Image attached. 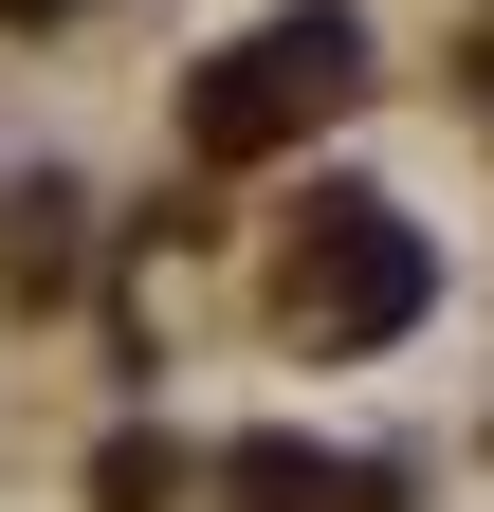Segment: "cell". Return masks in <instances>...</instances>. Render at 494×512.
Returning <instances> with one entry per match:
<instances>
[{
	"label": "cell",
	"mask_w": 494,
	"mask_h": 512,
	"mask_svg": "<svg viewBox=\"0 0 494 512\" xmlns=\"http://www.w3.org/2000/svg\"><path fill=\"white\" fill-rule=\"evenodd\" d=\"M348 74H366V19H348V0H293V19H257L238 55H202L183 128H202L220 165H257V147H293L312 110H348Z\"/></svg>",
	"instance_id": "6da1fadb"
},
{
	"label": "cell",
	"mask_w": 494,
	"mask_h": 512,
	"mask_svg": "<svg viewBox=\"0 0 494 512\" xmlns=\"http://www.w3.org/2000/svg\"><path fill=\"white\" fill-rule=\"evenodd\" d=\"M421 293H440V275H421V238L385 202H312V220H293V330H312V348H403Z\"/></svg>",
	"instance_id": "7a4b0ae2"
},
{
	"label": "cell",
	"mask_w": 494,
	"mask_h": 512,
	"mask_svg": "<svg viewBox=\"0 0 494 512\" xmlns=\"http://www.w3.org/2000/svg\"><path fill=\"white\" fill-rule=\"evenodd\" d=\"M19 293H74V202H55V183L19 202Z\"/></svg>",
	"instance_id": "3957f363"
},
{
	"label": "cell",
	"mask_w": 494,
	"mask_h": 512,
	"mask_svg": "<svg viewBox=\"0 0 494 512\" xmlns=\"http://www.w3.org/2000/svg\"><path fill=\"white\" fill-rule=\"evenodd\" d=\"M312 494H330V476L293 458V439H257V458H238V512H312Z\"/></svg>",
	"instance_id": "277c9868"
},
{
	"label": "cell",
	"mask_w": 494,
	"mask_h": 512,
	"mask_svg": "<svg viewBox=\"0 0 494 512\" xmlns=\"http://www.w3.org/2000/svg\"><path fill=\"white\" fill-rule=\"evenodd\" d=\"M0 19H55V0H0Z\"/></svg>",
	"instance_id": "5b68a950"
}]
</instances>
